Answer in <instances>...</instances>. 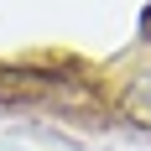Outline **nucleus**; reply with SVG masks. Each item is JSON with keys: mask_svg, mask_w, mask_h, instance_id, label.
<instances>
[{"mask_svg": "<svg viewBox=\"0 0 151 151\" xmlns=\"http://www.w3.org/2000/svg\"><path fill=\"white\" fill-rule=\"evenodd\" d=\"M0 109L5 115H52V120H99L109 109V89L94 78L83 58H5L0 63Z\"/></svg>", "mask_w": 151, "mask_h": 151, "instance_id": "1", "label": "nucleus"}, {"mask_svg": "<svg viewBox=\"0 0 151 151\" xmlns=\"http://www.w3.org/2000/svg\"><path fill=\"white\" fill-rule=\"evenodd\" d=\"M109 109H115L130 130L151 136V63H141V68L125 73V83L109 94Z\"/></svg>", "mask_w": 151, "mask_h": 151, "instance_id": "2", "label": "nucleus"}, {"mask_svg": "<svg viewBox=\"0 0 151 151\" xmlns=\"http://www.w3.org/2000/svg\"><path fill=\"white\" fill-rule=\"evenodd\" d=\"M141 42L151 47V0H146V5H141Z\"/></svg>", "mask_w": 151, "mask_h": 151, "instance_id": "3", "label": "nucleus"}]
</instances>
